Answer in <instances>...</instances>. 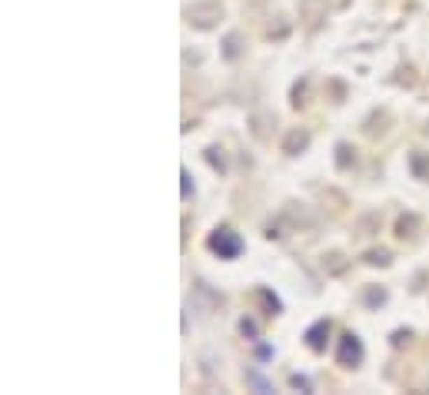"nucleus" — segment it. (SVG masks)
Here are the masks:
<instances>
[{
    "mask_svg": "<svg viewBox=\"0 0 429 395\" xmlns=\"http://www.w3.org/2000/svg\"><path fill=\"white\" fill-rule=\"evenodd\" d=\"M210 249H213V253H220L223 259H233V256H240L243 239H240L233 230H217L213 236H210Z\"/></svg>",
    "mask_w": 429,
    "mask_h": 395,
    "instance_id": "obj_1",
    "label": "nucleus"
},
{
    "mask_svg": "<svg viewBox=\"0 0 429 395\" xmlns=\"http://www.w3.org/2000/svg\"><path fill=\"white\" fill-rule=\"evenodd\" d=\"M363 359V345L360 339L349 332V336H343V342H340V366H356Z\"/></svg>",
    "mask_w": 429,
    "mask_h": 395,
    "instance_id": "obj_2",
    "label": "nucleus"
},
{
    "mask_svg": "<svg viewBox=\"0 0 429 395\" xmlns=\"http://www.w3.org/2000/svg\"><path fill=\"white\" fill-rule=\"evenodd\" d=\"M323 336H330V322H317V326L306 332V339H310V349H323L326 345V339Z\"/></svg>",
    "mask_w": 429,
    "mask_h": 395,
    "instance_id": "obj_3",
    "label": "nucleus"
}]
</instances>
